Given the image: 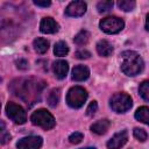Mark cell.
Wrapping results in <instances>:
<instances>
[{
  "label": "cell",
  "mask_w": 149,
  "mask_h": 149,
  "mask_svg": "<svg viewBox=\"0 0 149 149\" xmlns=\"http://www.w3.org/2000/svg\"><path fill=\"white\" fill-rule=\"evenodd\" d=\"M122 63H121V71L127 76H136L139 74L144 66L143 59L141 56L132 50H127L122 52Z\"/></svg>",
  "instance_id": "cell-1"
},
{
  "label": "cell",
  "mask_w": 149,
  "mask_h": 149,
  "mask_svg": "<svg viewBox=\"0 0 149 149\" xmlns=\"http://www.w3.org/2000/svg\"><path fill=\"white\" fill-rule=\"evenodd\" d=\"M30 121L33 122V125L42 127L43 129H51L56 123L52 114L43 108L35 111L30 116Z\"/></svg>",
  "instance_id": "cell-2"
},
{
  "label": "cell",
  "mask_w": 149,
  "mask_h": 149,
  "mask_svg": "<svg viewBox=\"0 0 149 149\" xmlns=\"http://www.w3.org/2000/svg\"><path fill=\"white\" fill-rule=\"evenodd\" d=\"M87 99V92L81 86H73L68 91L66 102L72 108H79Z\"/></svg>",
  "instance_id": "cell-3"
},
{
  "label": "cell",
  "mask_w": 149,
  "mask_h": 149,
  "mask_svg": "<svg viewBox=\"0 0 149 149\" xmlns=\"http://www.w3.org/2000/svg\"><path fill=\"white\" fill-rule=\"evenodd\" d=\"M109 105L114 112L125 113L128 109H130L133 101H132L130 95H128L127 93H123V92H119V93H115L112 95V98L109 100Z\"/></svg>",
  "instance_id": "cell-4"
},
{
  "label": "cell",
  "mask_w": 149,
  "mask_h": 149,
  "mask_svg": "<svg viewBox=\"0 0 149 149\" xmlns=\"http://www.w3.org/2000/svg\"><path fill=\"white\" fill-rule=\"evenodd\" d=\"M99 27L106 34H116L123 29L125 22L118 16H107L99 22Z\"/></svg>",
  "instance_id": "cell-5"
},
{
  "label": "cell",
  "mask_w": 149,
  "mask_h": 149,
  "mask_svg": "<svg viewBox=\"0 0 149 149\" xmlns=\"http://www.w3.org/2000/svg\"><path fill=\"white\" fill-rule=\"evenodd\" d=\"M6 113H7V116L15 123L23 125L27 121L26 111L15 102H8L6 105Z\"/></svg>",
  "instance_id": "cell-6"
},
{
  "label": "cell",
  "mask_w": 149,
  "mask_h": 149,
  "mask_svg": "<svg viewBox=\"0 0 149 149\" xmlns=\"http://www.w3.org/2000/svg\"><path fill=\"white\" fill-rule=\"evenodd\" d=\"M43 140L41 136H27L17 141V149H40L42 147Z\"/></svg>",
  "instance_id": "cell-7"
},
{
  "label": "cell",
  "mask_w": 149,
  "mask_h": 149,
  "mask_svg": "<svg viewBox=\"0 0 149 149\" xmlns=\"http://www.w3.org/2000/svg\"><path fill=\"white\" fill-rule=\"evenodd\" d=\"M86 8H87V6L84 1H72L65 8V15L72 16V17H78V16H81L85 14Z\"/></svg>",
  "instance_id": "cell-8"
},
{
  "label": "cell",
  "mask_w": 149,
  "mask_h": 149,
  "mask_svg": "<svg viewBox=\"0 0 149 149\" xmlns=\"http://www.w3.org/2000/svg\"><path fill=\"white\" fill-rule=\"evenodd\" d=\"M128 140V133L127 130H121L112 136V139L107 142V148L108 149H120L126 144Z\"/></svg>",
  "instance_id": "cell-9"
},
{
  "label": "cell",
  "mask_w": 149,
  "mask_h": 149,
  "mask_svg": "<svg viewBox=\"0 0 149 149\" xmlns=\"http://www.w3.org/2000/svg\"><path fill=\"white\" fill-rule=\"evenodd\" d=\"M40 30L44 34H55L58 31V23L52 17H43L40 23Z\"/></svg>",
  "instance_id": "cell-10"
},
{
  "label": "cell",
  "mask_w": 149,
  "mask_h": 149,
  "mask_svg": "<svg viewBox=\"0 0 149 149\" xmlns=\"http://www.w3.org/2000/svg\"><path fill=\"white\" fill-rule=\"evenodd\" d=\"M52 71H54L55 76H56V78H58V79L65 78L66 74H68V71H69V64H68V62H65L63 59L56 61L52 64Z\"/></svg>",
  "instance_id": "cell-11"
},
{
  "label": "cell",
  "mask_w": 149,
  "mask_h": 149,
  "mask_svg": "<svg viewBox=\"0 0 149 149\" xmlns=\"http://www.w3.org/2000/svg\"><path fill=\"white\" fill-rule=\"evenodd\" d=\"M88 76H90V70L85 65L79 64L74 66L72 70V79L76 81H84L88 78Z\"/></svg>",
  "instance_id": "cell-12"
},
{
  "label": "cell",
  "mask_w": 149,
  "mask_h": 149,
  "mask_svg": "<svg viewBox=\"0 0 149 149\" xmlns=\"http://www.w3.org/2000/svg\"><path fill=\"white\" fill-rule=\"evenodd\" d=\"M109 126H111V122L107 119H102V120H98L97 122H94L93 125H91V130L94 134L102 135V134H105L108 130Z\"/></svg>",
  "instance_id": "cell-13"
},
{
  "label": "cell",
  "mask_w": 149,
  "mask_h": 149,
  "mask_svg": "<svg viewBox=\"0 0 149 149\" xmlns=\"http://www.w3.org/2000/svg\"><path fill=\"white\" fill-rule=\"evenodd\" d=\"M97 51H98V54L100 56L108 57L113 52V47H112V44L107 40H100L97 43Z\"/></svg>",
  "instance_id": "cell-14"
},
{
  "label": "cell",
  "mask_w": 149,
  "mask_h": 149,
  "mask_svg": "<svg viewBox=\"0 0 149 149\" xmlns=\"http://www.w3.org/2000/svg\"><path fill=\"white\" fill-rule=\"evenodd\" d=\"M34 49L37 54H44L49 49V42L43 37H37L34 40Z\"/></svg>",
  "instance_id": "cell-15"
},
{
  "label": "cell",
  "mask_w": 149,
  "mask_h": 149,
  "mask_svg": "<svg viewBox=\"0 0 149 149\" xmlns=\"http://www.w3.org/2000/svg\"><path fill=\"white\" fill-rule=\"evenodd\" d=\"M135 119L146 125H149V107L142 106V107L137 108L135 112Z\"/></svg>",
  "instance_id": "cell-16"
},
{
  "label": "cell",
  "mask_w": 149,
  "mask_h": 149,
  "mask_svg": "<svg viewBox=\"0 0 149 149\" xmlns=\"http://www.w3.org/2000/svg\"><path fill=\"white\" fill-rule=\"evenodd\" d=\"M54 52H55L56 56H58V57H63V56H65V55L69 52V47H68V44H66L65 42L59 41V42H57V43L55 44Z\"/></svg>",
  "instance_id": "cell-17"
},
{
  "label": "cell",
  "mask_w": 149,
  "mask_h": 149,
  "mask_svg": "<svg viewBox=\"0 0 149 149\" xmlns=\"http://www.w3.org/2000/svg\"><path fill=\"white\" fill-rule=\"evenodd\" d=\"M59 97H61V91H59V88H52V90L50 91V93L48 94V98H47L48 104H49L51 107H55V106L58 104V101H59Z\"/></svg>",
  "instance_id": "cell-18"
},
{
  "label": "cell",
  "mask_w": 149,
  "mask_h": 149,
  "mask_svg": "<svg viewBox=\"0 0 149 149\" xmlns=\"http://www.w3.org/2000/svg\"><path fill=\"white\" fill-rule=\"evenodd\" d=\"M88 40H90V33H88L87 30H80V31L74 36V38H73L74 43L78 44V45H84V44H86V43L88 42Z\"/></svg>",
  "instance_id": "cell-19"
},
{
  "label": "cell",
  "mask_w": 149,
  "mask_h": 149,
  "mask_svg": "<svg viewBox=\"0 0 149 149\" xmlns=\"http://www.w3.org/2000/svg\"><path fill=\"white\" fill-rule=\"evenodd\" d=\"M135 5H136V2L133 1V0H120V1L118 2L119 8L122 9V10H125V12H130V10H133L134 7H135Z\"/></svg>",
  "instance_id": "cell-20"
},
{
  "label": "cell",
  "mask_w": 149,
  "mask_h": 149,
  "mask_svg": "<svg viewBox=\"0 0 149 149\" xmlns=\"http://www.w3.org/2000/svg\"><path fill=\"white\" fill-rule=\"evenodd\" d=\"M139 92L144 100L149 101V80H144L143 83H141L139 87Z\"/></svg>",
  "instance_id": "cell-21"
},
{
  "label": "cell",
  "mask_w": 149,
  "mask_h": 149,
  "mask_svg": "<svg viewBox=\"0 0 149 149\" xmlns=\"http://www.w3.org/2000/svg\"><path fill=\"white\" fill-rule=\"evenodd\" d=\"M113 1H111V0H107V1H100V2H98V5H97V8H98V12H100V13H105V12H108L109 9H112V7H113Z\"/></svg>",
  "instance_id": "cell-22"
},
{
  "label": "cell",
  "mask_w": 149,
  "mask_h": 149,
  "mask_svg": "<svg viewBox=\"0 0 149 149\" xmlns=\"http://www.w3.org/2000/svg\"><path fill=\"white\" fill-rule=\"evenodd\" d=\"M133 134H134L135 139H137L140 142H144L147 140V136H148L147 133H146V130L142 129V128H135L134 132H133Z\"/></svg>",
  "instance_id": "cell-23"
},
{
  "label": "cell",
  "mask_w": 149,
  "mask_h": 149,
  "mask_svg": "<svg viewBox=\"0 0 149 149\" xmlns=\"http://www.w3.org/2000/svg\"><path fill=\"white\" fill-rule=\"evenodd\" d=\"M83 139H84V135H83L81 133H78V132L72 133V134L69 136V141H70V143H72V144H78V143H80Z\"/></svg>",
  "instance_id": "cell-24"
},
{
  "label": "cell",
  "mask_w": 149,
  "mask_h": 149,
  "mask_svg": "<svg viewBox=\"0 0 149 149\" xmlns=\"http://www.w3.org/2000/svg\"><path fill=\"white\" fill-rule=\"evenodd\" d=\"M97 109H98V104H97V101H94V100L91 101L90 105H88L87 108H86V115H88V116L94 115L95 112H97Z\"/></svg>",
  "instance_id": "cell-25"
},
{
  "label": "cell",
  "mask_w": 149,
  "mask_h": 149,
  "mask_svg": "<svg viewBox=\"0 0 149 149\" xmlns=\"http://www.w3.org/2000/svg\"><path fill=\"white\" fill-rule=\"evenodd\" d=\"M9 140H10V135L6 132V129H5V123L1 122V143L5 144V143L8 142Z\"/></svg>",
  "instance_id": "cell-26"
},
{
  "label": "cell",
  "mask_w": 149,
  "mask_h": 149,
  "mask_svg": "<svg viewBox=\"0 0 149 149\" xmlns=\"http://www.w3.org/2000/svg\"><path fill=\"white\" fill-rule=\"evenodd\" d=\"M90 56H91V52L88 50L80 49V50H77L76 51V57L79 58V59H85V58H88Z\"/></svg>",
  "instance_id": "cell-27"
},
{
  "label": "cell",
  "mask_w": 149,
  "mask_h": 149,
  "mask_svg": "<svg viewBox=\"0 0 149 149\" xmlns=\"http://www.w3.org/2000/svg\"><path fill=\"white\" fill-rule=\"evenodd\" d=\"M50 1L49 0H44V1H40V0H34V5L40 6V7H48L50 6Z\"/></svg>",
  "instance_id": "cell-28"
},
{
  "label": "cell",
  "mask_w": 149,
  "mask_h": 149,
  "mask_svg": "<svg viewBox=\"0 0 149 149\" xmlns=\"http://www.w3.org/2000/svg\"><path fill=\"white\" fill-rule=\"evenodd\" d=\"M16 64H17V68H19V69H22V70H24V69L28 68V63H27V61H24V59H19V61L16 62Z\"/></svg>",
  "instance_id": "cell-29"
},
{
  "label": "cell",
  "mask_w": 149,
  "mask_h": 149,
  "mask_svg": "<svg viewBox=\"0 0 149 149\" xmlns=\"http://www.w3.org/2000/svg\"><path fill=\"white\" fill-rule=\"evenodd\" d=\"M146 29L149 31V14L147 15V20H146Z\"/></svg>",
  "instance_id": "cell-30"
},
{
  "label": "cell",
  "mask_w": 149,
  "mask_h": 149,
  "mask_svg": "<svg viewBox=\"0 0 149 149\" xmlns=\"http://www.w3.org/2000/svg\"><path fill=\"white\" fill-rule=\"evenodd\" d=\"M81 149H95V148H91L90 147V148H81Z\"/></svg>",
  "instance_id": "cell-31"
}]
</instances>
